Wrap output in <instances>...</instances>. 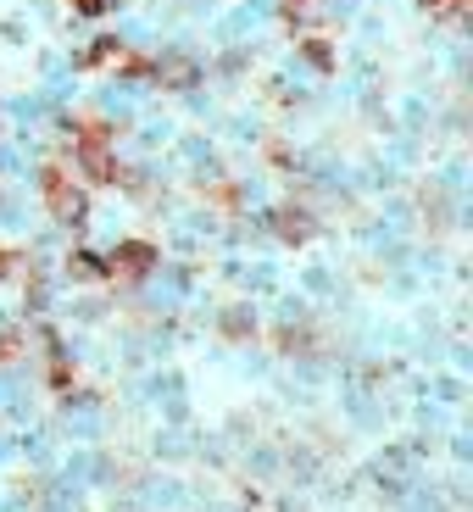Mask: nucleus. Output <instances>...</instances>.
I'll use <instances>...</instances> for the list:
<instances>
[{
	"label": "nucleus",
	"mask_w": 473,
	"mask_h": 512,
	"mask_svg": "<svg viewBox=\"0 0 473 512\" xmlns=\"http://www.w3.org/2000/svg\"><path fill=\"white\" fill-rule=\"evenodd\" d=\"M39 190H45V206H51V218H56V223L78 229V223L90 218V201H84V190H78V184L67 179L62 167H45V179H39Z\"/></svg>",
	"instance_id": "obj_1"
},
{
	"label": "nucleus",
	"mask_w": 473,
	"mask_h": 512,
	"mask_svg": "<svg viewBox=\"0 0 473 512\" xmlns=\"http://www.w3.org/2000/svg\"><path fill=\"white\" fill-rule=\"evenodd\" d=\"M78 167H84V179H90V184H117L112 128H106V123L84 128V140H78Z\"/></svg>",
	"instance_id": "obj_2"
},
{
	"label": "nucleus",
	"mask_w": 473,
	"mask_h": 512,
	"mask_svg": "<svg viewBox=\"0 0 473 512\" xmlns=\"http://www.w3.org/2000/svg\"><path fill=\"white\" fill-rule=\"evenodd\" d=\"M112 273H123V279H145V273L156 268V245H145V240H123L112 251V262H106Z\"/></svg>",
	"instance_id": "obj_3"
},
{
	"label": "nucleus",
	"mask_w": 473,
	"mask_h": 512,
	"mask_svg": "<svg viewBox=\"0 0 473 512\" xmlns=\"http://www.w3.org/2000/svg\"><path fill=\"white\" fill-rule=\"evenodd\" d=\"M273 223H279V240H290V245H301L312 234V218H307V212H295V206H279Z\"/></svg>",
	"instance_id": "obj_4"
},
{
	"label": "nucleus",
	"mask_w": 473,
	"mask_h": 512,
	"mask_svg": "<svg viewBox=\"0 0 473 512\" xmlns=\"http://www.w3.org/2000/svg\"><path fill=\"white\" fill-rule=\"evenodd\" d=\"M101 62H123V39H95L90 51L78 56V67H101Z\"/></svg>",
	"instance_id": "obj_5"
},
{
	"label": "nucleus",
	"mask_w": 473,
	"mask_h": 512,
	"mask_svg": "<svg viewBox=\"0 0 473 512\" xmlns=\"http://www.w3.org/2000/svg\"><path fill=\"white\" fill-rule=\"evenodd\" d=\"M67 273H73V279H101L106 262H101V256H90V251H78V256H67Z\"/></svg>",
	"instance_id": "obj_6"
},
{
	"label": "nucleus",
	"mask_w": 473,
	"mask_h": 512,
	"mask_svg": "<svg viewBox=\"0 0 473 512\" xmlns=\"http://www.w3.org/2000/svg\"><path fill=\"white\" fill-rule=\"evenodd\" d=\"M307 62H312V67H329V51H323L318 39H307Z\"/></svg>",
	"instance_id": "obj_7"
},
{
	"label": "nucleus",
	"mask_w": 473,
	"mask_h": 512,
	"mask_svg": "<svg viewBox=\"0 0 473 512\" xmlns=\"http://www.w3.org/2000/svg\"><path fill=\"white\" fill-rule=\"evenodd\" d=\"M73 12H84V17H101V12H106V0H73Z\"/></svg>",
	"instance_id": "obj_8"
},
{
	"label": "nucleus",
	"mask_w": 473,
	"mask_h": 512,
	"mask_svg": "<svg viewBox=\"0 0 473 512\" xmlns=\"http://www.w3.org/2000/svg\"><path fill=\"white\" fill-rule=\"evenodd\" d=\"M17 357V334H0V362H12Z\"/></svg>",
	"instance_id": "obj_9"
},
{
	"label": "nucleus",
	"mask_w": 473,
	"mask_h": 512,
	"mask_svg": "<svg viewBox=\"0 0 473 512\" xmlns=\"http://www.w3.org/2000/svg\"><path fill=\"white\" fill-rule=\"evenodd\" d=\"M6 268H12V251H0V273H6Z\"/></svg>",
	"instance_id": "obj_10"
},
{
	"label": "nucleus",
	"mask_w": 473,
	"mask_h": 512,
	"mask_svg": "<svg viewBox=\"0 0 473 512\" xmlns=\"http://www.w3.org/2000/svg\"><path fill=\"white\" fill-rule=\"evenodd\" d=\"M423 6H446V0H423Z\"/></svg>",
	"instance_id": "obj_11"
}]
</instances>
